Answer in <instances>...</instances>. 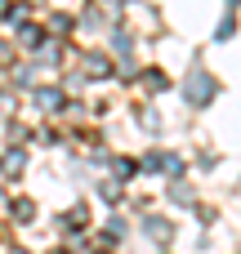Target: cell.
Returning a JSON list of instances; mask_svg holds the SVG:
<instances>
[{
	"instance_id": "6da1fadb",
	"label": "cell",
	"mask_w": 241,
	"mask_h": 254,
	"mask_svg": "<svg viewBox=\"0 0 241 254\" xmlns=\"http://www.w3.org/2000/svg\"><path fill=\"white\" fill-rule=\"evenodd\" d=\"M183 94H188V103H192V107H206V103L215 98V80H210L206 71H192V76H188V85H183Z\"/></svg>"
},
{
	"instance_id": "7a4b0ae2",
	"label": "cell",
	"mask_w": 241,
	"mask_h": 254,
	"mask_svg": "<svg viewBox=\"0 0 241 254\" xmlns=\"http://www.w3.org/2000/svg\"><path fill=\"white\" fill-rule=\"evenodd\" d=\"M36 98H40V107H58V98H63V94H58V89H40Z\"/></svg>"
},
{
	"instance_id": "3957f363",
	"label": "cell",
	"mask_w": 241,
	"mask_h": 254,
	"mask_svg": "<svg viewBox=\"0 0 241 254\" xmlns=\"http://www.w3.org/2000/svg\"><path fill=\"white\" fill-rule=\"evenodd\" d=\"M89 76H107V58H89Z\"/></svg>"
},
{
	"instance_id": "277c9868",
	"label": "cell",
	"mask_w": 241,
	"mask_h": 254,
	"mask_svg": "<svg viewBox=\"0 0 241 254\" xmlns=\"http://www.w3.org/2000/svg\"><path fill=\"white\" fill-rule=\"evenodd\" d=\"M22 45H40V31L36 27H22Z\"/></svg>"
},
{
	"instance_id": "5b68a950",
	"label": "cell",
	"mask_w": 241,
	"mask_h": 254,
	"mask_svg": "<svg viewBox=\"0 0 241 254\" xmlns=\"http://www.w3.org/2000/svg\"><path fill=\"white\" fill-rule=\"evenodd\" d=\"M233 4H241V0H233Z\"/></svg>"
}]
</instances>
